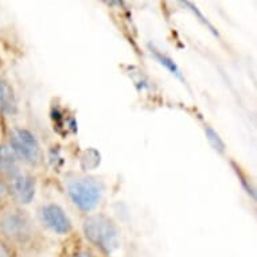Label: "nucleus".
Masks as SVG:
<instances>
[{
  "mask_svg": "<svg viewBox=\"0 0 257 257\" xmlns=\"http://www.w3.org/2000/svg\"><path fill=\"white\" fill-rule=\"evenodd\" d=\"M84 232L89 241L97 245L104 252L112 253L118 248L120 244L118 230L116 225L106 217L94 215L88 218L84 223Z\"/></svg>",
  "mask_w": 257,
  "mask_h": 257,
  "instance_id": "f257e3e1",
  "label": "nucleus"
},
{
  "mask_svg": "<svg viewBox=\"0 0 257 257\" xmlns=\"http://www.w3.org/2000/svg\"><path fill=\"white\" fill-rule=\"evenodd\" d=\"M68 193L81 210H92L101 198L102 186L93 178H77L68 183Z\"/></svg>",
  "mask_w": 257,
  "mask_h": 257,
  "instance_id": "f03ea898",
  "label": "nucleus"
},
{
  "mask_svg": "<svg viewBox=\"0 0 257 257\" xmlns=\"http://www.w3.org/2000/svg\"><path fill=\"white\" fill-rule=\"evenodd\" d=\"M11 148L30 165H39L42 162V150L38 142L31 132L26 130L17 128L11 131Z\"/></svg>",
  "mask_w": 257,
  "mask_h": 257,
  "instance_id": "7ed1b4c3",
  "label": "nucleus"
},
{
  "mask_svg": "<svg viewBox=\"0 0 257 257\" xmlns=\"http://www.w3.org/2000/svg\"><path fill=\"white\" fill-rule=\"evenodd\" d=\"M0 228L6 236L17 241L27 240L33 233L29 217L21 210L6 211L0 218Z\"/></svg>",
  "mask_w": 257,
  "mask_h": 257,
  "instance_id": "20e7f679",
  "label": "nucleus"
},
{
  "mask_svg": "<svg viewBox=\"0 0 257 257\" xmlns=\"http://www.w3.org/2000/svg\"><path fill=\"white\" fill-rule=\"evenodd\" d=\"M41 219L46 225L47 228L51 229L53 232L65 234L72 229V223L65 211L57 205H46L41 209Z\"/></svg>",
  "mask_w": 257,
  "mask_h": 257,
  "instance_id": "39448f33",
  "label": "nucleus"
},
{
  "mask_svg": "<svg viewBox=\"0 0 257 257\" xmlns=\"http://www.w3.org/2000/svg\"><path fill=\"white\" fill-rule=\"evenodd\" d=\"M10 193L15 201L21 203H29L35 194V181L30 175L18 174L17 177L11 178Z\"/></svg>",
  "mask_w": 257,
  "mask_h": 257,
  "instance_id": "423d86ee",
  "label": "nucleus"
},
{
  "mask_svg": "<svg viewBox=\"0 0 257 257\" xmlns=\"http://www.w3.org/2000/svg\"><path fill=\"white\" fill-rule=\"evenodd\" d=\"M0 173L10 178L17 177L19 173L18 155L10 146H0Z\"/></svg>",
  "mask_w": 257,
  "mask_h": 257,
  "instance_id": "0eeeda50",
  "label": "nucleus"
},
{
  "mask_svg": "<svg viewBox=\"0 0 257 257\" xmlns=\"http://www.w3.org/2000/svg\"><path fill=\"white\" fill-rule=\"evenodd\" d=\"M0 109L6 113H14L17 110L14 92L2 77H0Z\"/></svg>",
  "mask_w": 257,
  "mask_h": 257,
  "instance_id": "6e6552de",
  "label": "nucleus"
},
{
  "mask_svg": "<svg viewBox=\"0 0 257 257\" xmlns=\"http://www.w3.org/2000/svg\"><path fill=\"white\" fill-rule=\"evenodd\" d=\"M155 55H156V58L159 59L162 65H165V66H167V68H169L170 70H171V72L174 73V74H177V76H179V70H178V68H177V66H175V63H174L173 61H171V59L166 58V57H163V55L159 54V53H155Z\"/></svg>",
  "mask_w": 257,
  "mask_h": 257,
  "instance_id": "1a4fd4ad",
  "label": "nucleus"
},
{
  "mask_svg": "<svg viewBox=\"0 0 257 257\" xmlns=\"http://www.w3.org/2000/svg\"><path fill=\"white\" fill-rule=\"evenodd\" d=\"M207 135H209V139H210V142L213 144H214L215 150H219V151H223V143L219 140L218 135L215 134L213 130H210V128H207Z\"/></svg>",
  "mask_w": 257,
  "mask_h": 257,
  "instance_id": "9d476101",
  "label": "nucleus"
},
{
  "mask_svg": "<svg viewBox=\"0 0 257 257\" xmlns=\"http://www.w3.org/2000/svg\"><path fill=\"white\" fill-rule=\"evenodd\" d=\"M0 257H13L9 249L6 248L5 245L2 244V242H0Z\"/></svg>",
  "mask_w": 257,
  "mask_h": 257,
  "instance_id": "9b49d317",
  "label": "nucleus"
},
{
  "mask_svg": "<svg viewBox=\"0 0 257 257\" xmlns=\"http://www.w3.org/2000/svg\"><path fill=\"white\" fill-rule=\"evenodd\" d=\"M73 257H93V256L88 252H78V253H76V254H74Z\"/></svg>",
  "mask_w": 257,
  "mask_h": 257,
  "instance_id": "f8f14e48",
  "label": "nucleus"
},
{
  "mask_svg": "<svg viewBox=\"0 0 257 257\" xmlns=\"http://www.w3.org/2000/svg\"><path fill=\"white\" fill-rule=\"evenodd\" d=\"M5 193H6V190H5V186L2 185V183H0V199L3 198V197H5Z\"/></svg>",
  "mask_w": 257,
  "mask_h": 257,
  "instance_id": "ddd939ff",
  "label": "nucleus"
}]
</instances>
